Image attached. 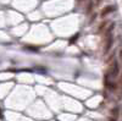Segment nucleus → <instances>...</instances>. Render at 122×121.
<instances>
[{"instance_id":"nucleus-4","label":"nucleus","mask_w":122,"mask_h":121,"mask_svg":"<svg viewBox=\"0 0 122 121\" xmlns=\"http://www.w3.org/2000/svg\"><path fill=\"white\" fill-rule=\"evenodd\" d=\"M118 115H120V108H118V106H116V108H114V109H111V116L118 117Z\"/></svg>"},{"instance_id":"nucleus-6","label":"nucleus","mask_w":122,"mask_h":121,"mask_svg":"<svg viewBox=\"0 0 122 121\" xmlns=\"http://www.w3.org/2000/svg\"><path fill=\"white\" fill-rule=\"evenodd\" d=\"M118 60H120L121 63H122V49L120 50V55H118Z\"/></svg>"},{"instance_id":"nucleus-3","label":"nucleus","mask_w":122,"mask_h":121,"mask_svg":"<svg viewBox=\"0 0 122 121\" xmlns=\"http://www.w3.org/2000/svg\"><path fill=\"white\" fill-rule=\"evenodd\" d=\"M115 10H116V6H115V5H107V6H105L103 10H101L100 16H101V17H106V16H109L110 14H112Z\"/></svg>"},{"instance_id":"nucleus-8","label":"nucleus","mask_w":122,"mask_h":121,"mask_svg":"<svg viewBox=\"0 0 122 121\" xmlns=\"http://www.w3.org/2000/svg\"><path fill=\"white\" fill-rule=\"evenodd\" d=\"M95 18H97V15H93V16H92V18H90V22H93Z\"/></svg>"},{"instance_id":"nucleus-7","label":"nucleus","mask_w":122,"mask_h":121,"mask_svg":"<svg viewBox=\"0 0 122 121\" xmlns=\"http://www.w3.org/2000/svg\"><path fill=\"white\" fill-rule=\"evenodd\" d=\"M109 121H117V117H114V116H110V117H109Z\"/></svg>"},{"instance_id":"nucleus-2","label":"nucleus","mask_w":122,"mask_h":121,"mask_svg":"<svg viewBox=\"0 0 122 121\" xmlns=\"http://www.w3.org/2000/svg\"><path fill=\"white\" fill-rule=\"evenodd\" d=\"M112 44H114V37L112 34H109V36H105V44H104V54H107L111 48H112Z\"/></svg>"},{"instance_id":"nucleus-10","label":"nucleus","mask_w":122,"mask_h":121,"mask_svg":"<svg viewBox=\"0 0 122 121\" xmlns=\"http://www.w3.org/2000/svg\"><path fill=\"white\" fill-rule=\"evenodd\" d=\"M84 1H86V0H77L78 4H82V3H84Z\"/></svg>"},{"instance_id":"nucleus-1","label":"nucleus","mask_w":122,"mask_h":121,"mask_svg":"<svg viewBox=\"0 0 122 121\" xmlns=\"http://www.w3.org/2000/svg\"><path fill=\"white\" fill-rule=\"evenodd\" d=\"M120 74V64L117 60H111V63H110V66L107 68V71L105 75H107L110 78H116Z\"/></svg>"},{"instance_id":"nucleus-5","label":"nucleus","mask_w":122,"mask_h":121,"mask_svg":"<svg viewBox=\"0 0 122 121\" xmlns=\"http://www.w3.org/2000/svg\"><path fill=\"white\" fill-rule=\"evenodd\" d=\"M107 23H109L107 21H103V22H101V25H100V26H99V28H98V32H99V33L103 32L104 29H105V27L107 26Z\"/></svg>"},{"instance_id":"nucleus-9","label":"nucleus","mask_w":122,"mask_h":121,"mask_svg":"<svg viewBox=\"0 0 122 121\" xmlns=\"http://www.w3.org/2000/svg\"><path fill=\"white\" fill-rule=\"evenodd\" d=\"M104 1V0H97V5H99V4H101V3H103Z\"/></svg>"}]
</instances>
